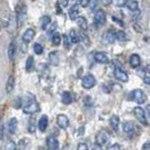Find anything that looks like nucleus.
Returning <instances> with one entry per match:
<instances>
[{
  "label": "nucleus",
  "instance_id": "nucleus-1",
  "mask_svg": "<svg viewBox=\"0 0 150 150\" xmlns=\"http://www.w3.org/2000/svg\"><path fill=\"white\" fill-rule=\"evenodd\" d=\"M16 21L17 26H21L23 25L25 20L27 19V6L25 2H19L16 7Z\"/></svg>",
  "mask_w": 150,
  "mask_h": 150
},
{
  "label": "nucleus",
  "instance_id": "nucleus-2",
  "mask_svg": "<svg viewBox=\"0 0 150 150\" xmlns=\"http://www.w3.org/2000/svg\"><path fill=\"white\" fill-rule=\"evenodd\" d=\"M22 109H23V112L28 113V115L29 113H35L39 110V105H38V102L36 101L35 98H31V100L26 102V105L23 106Z\"/></svg>",
  "mask_w": 150,
  "mask_h": 150
},
{
  "label": "nucleus",
  "instance_id": "nucleus-3",
  "mask_svg": "<svg viewBox=\"0 0 150 150\" xmlns=\"http://www.w3.org/2000/svg\"><path fill=\"white\" fill-rule=\"evenodd\" d=\"M134 116L138 121H140V123L145 125V126H148L149 122H148V119H147V115H146V111L144 108L141 107H136L134 109Z\"/></svg>",
  "mask_w": 150,
  "mask_h": 150
},
{
  "label": "nucleus",
  "instance_id": "nucleus-4",
  "mask_svg": "<svg viewBox=\"0 0 150 150\" xmlns=\"http://www.w3.org/2000/svg\"><path fill=\"white\" fill-rule=\"evenodd\" d=\"M116 32L117 30H115L113 28H110V29H108L107 31L103 33V36H102V41L105 43H113L116 41Z\"/></svg>",
  "mask_w": 150,
  "mask_h": 150
},
{
  "label": "nucleus",
  "instance_id": "nucleus-5",
  "mask_svg": "<svg viewBox=\"0 0 150 150\" xmlns=\"http://www.w3.org/2000/svg\"><path fill=\"white\" fill-rule=\"evenodd\" d=\"M96 78L92 75H87L82 78V81H81V85L85 89H91L96 86Z\"/></svg>",
  "mask_w": 150,
  "mask_h": 150
},
{
  "label": "nucleus",
  "instance_id": "nucleus-6",
  "mask_svg": "<svg viewBox=\"0 0 150 150\" xmlns=\"http://www.w3.org/2000/svg\"><path fill=\"white\" fill-rule=\"evenodd\" d=\"M93 22L97 27H100L102 25H105L106 22V13L103 10H98L95 13V17H93Z\"/></svg>",
  "mask_w": 150,
  "mask_h": 150
},
{
  "label": "nucleus",
  "instance_id": "nucleus-7",
  "mask_svg": "<svg viewBox=\"0 0 150 150\" xmlns=\"http://www.w3.org/2000/svg\"><path fill=\"white\" fill-rule=\"evenodd\" d=\"M113 75H115V77H116L119 81H121V82H127V81L129 80L128 74H127L125 70L121 69V68H119V67H116V68H115Z\"/></svg>",
  "mask_w": 150,
  "mask_h": 150
},
{
  "label": "nucleus",
  "instance_id": "nucleus-8",
  "mask_svg": "<svg viewBox=\"0 0 150 150\" xmlns=\"http://www.w3.org/2000/svg\"><path fill=\"white\" fill-rule=\"evenodd\" d=\"M10 11L8 10V8H5L4 10L0 12V27H7L9 23L10 19Z\"/></svg>",
  "mask_w": 150,
  "mask_h": 150
},
{
  "label": "nucleus",
  "instance_id": "nucleus-9",
  "mask_svg": "<svg viewBox=\"0 0 150 150\" xmlns=\"http://www.w3.org/2000/svg\"><path fill=\"white\" fill-rule=\"evenodd\" d=\"M132 99L137 103H144L147 99V96L141 89H136V90L132 91Z\"/></svg>",
  "mask_w": 150,
  "mask_h": 150
},
{
  "label": "nucleus",
  "instance_id": "nucleus-10",
  "mask_svg": "<svg viewBox=\"0 0 150 150\" xmlns=\"http://www.w3.org/2000/svg\"><path fill=\"white\" fill-rule=\"evenodd\" d=\"M93 59L96 60L98 64H108L110 61V58L106 52H102V51H98L93 54Z\"/></svg>",
  "mask_w": 150,
  "mask_h": 150
},
{
  "label": "nucleus",
  "instance_id": "nucleus-11",
  "mask_svg": "<svg viewBox=\"0 0 150 150\" xmlns=\"http://www.w3.org/2000/svg\"><path fill=\"white\" fill-rule=\"evenodd\" d=\"M57 125L61 129H67L69 127V119L66 115H58L57 116Z\"/></svg>",
  "mask_w": 150,
  "mask_h": 150
},
{
  "label": "nucleus",
  "instance_id": "nucleus-12",
  "mask_svg": "<svg viewBox=\"0 0 150 150\" xmlns=\"http://www.w3.org/2000/svg\"><path fill=\"white\" fill-rule=\"evenodd\" d=\"M36 36V31H35V29H32V28H28L26 31L23 32V35H22V41L25 43H28L32 41V39L35 38Z\"/></svg>",
  "mask_w": 150,
  "mask_h": 150
},
{
  "label": "nucleus",
  "instance_id": "nucleus-13",
  "mask_svg": "<svg viewBox=\"0 0 150 150\" xmlns=\"http://www.w3.org/2000/svg\"><path fill=\"white\" fill-rule=\"evenodd\" d=\"M123 131L127 136H129L131 138L134 134V123L131 122V121H126L123 123Z\"/></svg>",
  "mask_w": 150,
  "mask_h": 150
},
{
  "label": "nucleus",
  "instance_id": "nucleus-14",
  "mask_svg": "<svg viewBox=\"0 0 150 150\" xmlns=\"http://www.w3.org/2000/svg\"><path fill=\"white\" fill-rule=\"evenodd\" d=\"M79 12H80V7H79L78 4H76V5H74L69 9V12H68L69 18L71 20H76L79 17Z\"/></svg>",
  "mask_w": 150,
  "mask_h": 150
},
{
  "label": "nucleus",
  "instance_id": "nucleus-15",
  "mask_svg": "<svg viewBox=\"0 0 150 150\" xmlns=\"http://www.w3.org/2000/svg\"><path fill=\"white\" fill-rule=\"evenodd\" d=\"M16 51H17V43L16 40H12L10 43H9V47H8V57L11 61L15 60V57H16Z\"/></svg>",
  "mask_w": 150,
  "mask_h": 150
},
{
  "label": "nucleus",
  "instance_id": "nucleus-16",
  "mask_svg": "<svg viewBox=\"0 0 150 150\" xmlns=\"http://www.w3.org/2000/svg\"><path fill=\"white\" fill-rule=\"evenodd\" d=\"M108 141V136L105 132H102V131H100V132H98V134H96V144L99 146H103L106 145Z\"/></svg>",
  "mask_w": 150,
  "mask_h": 150
},
{
  "label": "nucleus",
  "instance_id": "nucleus-17",
  "mask_svg": "<svg viewBox=\"0 0 150 150\" xmlns=\"http://www.w3.org/2000/svg\"><path fill=\"white\" fill-rule=\"evenodd\" d=\"M129 64L132 68H138L141 64V59H140L139 54H132L129 58Z\"/></svg>",
  "mask_w": 150,
  "mask_h": 150
},
{
  "label": "nucleus",
  "instance_id": "nucleus-18",
  "mask_svg": "<svg viewBox=\"0 0 150 150\" xmlns=\"http://www.w3.org/2000/svg\"><path fill=\"white\" fill-rule=\"evenodd\" d=\"M109 122H110V126H111V128L115 132H118L119 130V123H120V119H119L118 116H116V115H113L110 117L109 119Z\"/></svg>",
  "mask_w": 150,
  "mask_h": 150
},
{
  "label": "nucleus",
  "instance_id": "nucleus-19",
  "mask_svg": "<svg viewBox=\"0 0 150 150\" xmlns=\"http://www.w3.org/2000/svg\"><path fill=\"white\" fill-rule=\"evenodd\" d=\"M47 146L50 150H58L59 149V142L54 137H49L47 138Z\"/></svg>",
  "mask_w": 150,
  "mask_h": 150
},
{
  "label": "nucleus",
  "instance_id": "nucleus-20",
  "mask_svg": "<svg viewBox=\"0 0 150 150\" xmlns=\"http://www.w3.org/2000/svg\"><path fill=\"white\" fill-rule=\"evenodd\" d=\"M47 127H48V117L46 115H43L40 117L39 121H38V128L40 131H46Z\"/></svg>",
  "mask_w": 150,
  "mask_h": 150
},
{
  "label": "nucleus",
  "instance_id": "nucleus-21",
  "mask_svg": "<svg viewBox=\"0 0 150 150\" xmlns=\"http://www.w3.org/2000/svg\"><path fill=\"white\" fill-rule=\"evenodd\" d=\"M61 101L64 105H70L71 102L74 101V97H72V93L69 92V91H64L62 95H61Z\"/></svg>",
  "mask_w": 150,
  "mask_h": 150
},
{
  "label": "nucleus",
  "instance_id": "nucleus-22",
  "mask_svg": "<svg viewBox=\"0 0 150 150\" xmlns=\"http://www.w3.org/2000/svg\"><path fill=\"white\" fill-rule=\"evenodd\" d=\"M15 76L13 75H10L9 76V78H8V80H7V83H6V92L7 93H10L11 91L13 90V88H15Z\"/></svg>",
  "mask_w": 150,
  "mask_h": 150
},
{
  "label": "nucleus",
  "instance_id": "nucleus-23",
  "mask_svg": "<svg viewBox=\"0 0 150 150\" xmlns=\"http://www.w3.org/2000/svg\"><path fill=\"white\" fill-rule=\"evenodd\" d=\"M30 140L27 139V138H22L20 139L19 144H18V149L19 150H30Z\"/></svg>",
  "mask_w": 150,
  "mask_h": 150
},
{
  "label": "nucleus",
  "instance_id": "nucleus-24",
  "mask_svg": "<svg viewBox=\"0 0 150 150\" xmlns=\"http://www.w3.org/2000/svg\"><path fill=\"white\" fill-rule=\"evenodd\" d=\"M76 21H77V25H78V27L80 28L81 30H83V31H86L87 29H88V22H87V19L85 17H78L77 19H76Z\"/></svg>",
  "mask_w": 150,
  "mask_h": 150
},
{
  "label": "nucleus",
  "instance_id": "nucleus-25",
  "mask_svg": "<svg viewBox=\"0 0 150 150\" xmlns=\"http://www.w3.org/2000/svg\"><path fill=\"white\" fill-rule=\"evenodd\" d=\"M49 62L52 64V66H57L59 64V52L57 51H52L49 54Z\"/></svg>",
  "mask_w": 150,
  "mask_h": 150
},
{
  "label": "nucleus",
  "instance_id": "nucleus-26",
  "mask_svg": "<svg viewBox=\"0 0 150 150\" xmlns=\"http://www.w3.org/2000/svg\"><path fill=\"white\" fill-rule=\"evenodd\" d=\"M68 38H69L70 43H78L79 41H80V38H79V35H78V32L76 31V30H74V29L70 31Z\"/></svg>",
  "mask_w": 150,
  "mask_h": 150
},
{
  "label": "nucleus",
  "instance_id": "nucleus-27",
  "mask_svg": "<svg viewBox=\"0 0 150 150\" xmlns=\"http://www.w3.org/2000/svg\"><path fill=\"white\" fill-rule=\"evenodd\" d=\"M17 126H18V120L16 118H11L9 120V122H8V129H9V132L10 134H15Z\"/></svg>",
  "mask_w": 150,
  "mask_h": 150
},
{
  "label": "nucleus",
  "instance_id": "nucleus-28",
  "mask_svg": "<svg viewBox=\"0 0 150 150\" xmlns=\"http://www.w3.org/2000/svg\"><path fill=\"white\" fill-rule=\"evenodd\" d=\"M50 22H51V18H50L49 16L41 17V19H40V27H41V29L46 30L47 27L50 25Z\"/></svg>",
  "mask_w": 150,
  "mask_h": 150
},
{
  "label": "nucleus",
  "instance_id": "nucleus-29",
  "mask_svg": "<svg viewBox=\"0 0 150 150\" xmlns=\"http://www.w3.org/2000/svg\"><path fill=\"white\" fill-rule=\"evenodd\" d=\"M33 68H35V60H33L32 56H29L27 61H26V70H27L28 72H31Z\"/></svg>",
  "mask_w": 150,
  "mask_h": 150
},
{
  "label": "nucleus",
  "instance_id": "nucleus-30",
  "mask_svg": "<svg viewBox=\"0 0 150 150\" xmlns=\"http://www.w3.org/2000/svg\"><path fill=\"white\" fill-rule=\"evenodd\" d=\"M126 6L131 11L138 10V1H136V0H128V1H126Z\"/></svg>",
  "mask_w": 150,
  "mask_h": 150
},
{
  "label": "nucleus",
  "instance_id": "nucleus-31",
  "mask_svg": "<svg viewBox=\"0 0 150 150\" xmlns=\"http://www.w3.org/2000/svg\"><path fill=\"white\" fill-rule=\"evenodd\" d=\"M128 36L125 31H117L116 32V41H127Z\"/></svg>",
  "mask_w": 150,
  "mask_h": 150
},
{
  "label": "nucleus",
  "instance_id": "nucleus-32",
  "mask_svg": "<svg viewBox=\"0 0 150 150\" xmlns=\"http://www.w3.org/2000/svg\"><path fill=\"white\" fill-rule=\"evenodd\" d=\"M2 150H17L16 142L12 141V140H8L2 147Z\"/></svg>",
  "mask_w": 150,
  "mask_h": 150
},
{
  "label": "nucleus",
  "instance_id": "nucleus-33",
  "mask_svg": "<svg viewBox=\"0 0 150 150\" xmlns=\"http://www.w3.org/2000/svg\"><path fill=\"white\" fill-rule=\"evenodd\" d=\"M51 41H52V45L54 46H59L60 41H61V38H60V35L58 32H54L51 35Z\"/></svg>",
  "mask_w": 150,
  "mask_h": 150
},
{
  "label": "nucleus",
  "instance_id": "nucleus-34",
  "mask_svg": "<svg viewBox=\"0 0 150 150\" xmlns=\"http://www.w3.org/2000/svg\"><path fill=\"white\" fill-rule=\"evenodd\" d=\"M33 51L36 54H41L43 52V47L40 45V43H35L33 45Z\"/></svg>",
  "mask_w": 150,
  "mask_h": 150
},
{
  "label": "nucleus",
  "instance_id": "nucleus-35",
  "mask_svg": "<svg viewBox=\"0 0 150 150\" xmlns=\"http://www.w3.org/2000/svg\"><path fill=\"white\" fill-rule=\"evenodd\" d=\"M36 130V123H35V118H31L29 120V123H28V131L29 132H35Z\"/></svg>",
  "mask_w": 150,
  "mask_h": 150
},
{
  "label": "nucleus",
  "instance_id": "nucleus-36",
  "mask_svg": "<svg viewBox=\"0 0 150 150\" xmlns=\"http://www.w3.org/2000/svg\"><path fill=\"white\" fill-rule=\"evenodd\" d=\"M77 150H89V148H88L87 144H85V142H79L78 146H77Z\"/></svg>",
  "mask_w": 150,
  "mask_h": 150
},
{
  "label": "nucleus",
  "instance_id": "nucleus-37",
  "mask_svg": "<svg viewBox=\"0 0 150 150\" xmlns=\"http://www.w3.org/2000/svg\"><path fill=\"white\" fill-rule=\"evenodd\" d=\"M64 47L66 49L70 48V41H69V38H68V36H64Z\"/></svg>",
  "mask_w": 150,
  "mask_h": 150
},
{
  "label": "nucleus",
  "instance_id": "nucleus-38",
  "mask_svg": "<svg viewBox=\"0 0 150 150\" xmlns=\"http://www.w3.org/2000/svg\"><path fill=\"white\" fill-rule=\"evenodd\" d=\"M140 16H141V11L139 10H136L134 13V16L131 17V19H132V21H134V20H138L140 18Z\"/></svg>",
  "mask_w": 150,
  "mask_h": 150
},
{
  "label": "nucleus",
  "instance_id": "nucleus-39",
  "mask_svg": "<svg viewBox=\"0 0 150 150\" xmlns=\"http://www.w3.org/2000/svg\"><path fill=\"white\" fill-rule=\"evenodd\" d=\"M68 2H69L68 0H59V1L57 2V6H58V7L60 6V7L64 8V7H67V6H68Z\"/></svg>",
  "mask_w": 150,
  "mask_h": 150
},
{
  "label": "nucleus",
  "instance_id": "nucleus-40",
  "mask_svg": "<svg viewBox=\"0 0 150 150\" xmlns=\"http://www.w3.org/2000/svg\"><path fill=\"white\" fill-rule=\"evenodd\" d=\"M79 7H87L88 5H90V1H88V0H81V1H79Z\"/></svg>",
  "mask_w": 150,
  "mask_h": 150
},
{
  "label": "nucleus",
  "instance_id": "nucleus-41",
  "mask_svg": "<svg viewBox=\"0 0 150 150\" xmlns=\"http://www.w3.org/2000/svg\"><path fill=\"white\" fill-rule=\"evenodd\" d=\"M112 20L116 22H118L119 25L121 26V27H126V25H125V22L121 20V19H119V18H116V17H112Z\"/></svg>",
  "mask_w": 150,
  "mask_h": 150
},
{
  "label": "nucleus",
  "instance_id": "nucleus-42",
  "mask_svg": "<svg viewBox=\"0 0 150 150\" xmlns=\"http://www.w3.org/2000/svg\"><path fill=\"white\" fill-rule=\"evenodd\" d=\"M57 29V22H54L52 23V26H51V28H50V30H49V35H51V33H54V30Z\"/></svg>",
  "mask_w": 150,
  "mask_h": 150
},
{
  "label": "nucleus",
  "instance_id": "nucleus-43",
  "mask_svg": "<svg viewBox=\"0 0 150 150\" xmlns=\"http://www.w3.org/2000/svg\"><path fill=\"white\" fill-rule=\"evenodd\" d=\"M107 150H120V146H119L118 144H115V145L110 146Z\"/></svg>",
  "mask_w": 150,
  "mask_h": 150
},
{
  "label": "nucleus",
  "instance_id": "nucleus-44",
  "mask_svg": "<svg viewBox=\"0 0 150 150\" xmlns=\"http://www.w3.org/2000/svg\"><path fill=\"white\" fill-rule=\"evenodd\" d=\"M144 81H145V83L147 85V86H149L150 85V78H149V71L147 72V75H146V77L144 78Z\"/></svg>",
  "mask_w": 150,
  "mask_h": 150
},
{
  "label": "nucleus",
  "instance_id": "nucleus-45",
  "mask_svg": "<svg viewBox=\"0 0 150 150\" xmlns=\"http://www.w3.org/2000/svg\"><path fill=\"white\" fill-rule=\"evenodd\" d=\"M142 150H150V142L149 141H146L144 146H142Z\"/></svg>",
  "mask_w": 150,
  "mask_h": 150
},
{
  "label": "nucleus",
  "instance_id": "nucleus-46",
  "mask_svg": "<svg viewBox=\"0 0 150 150\" xmlns=\"http://www.w3.org/2000/svg\"><path fill=\"white\" fill-rule=\"evenodd\" d=\"M92 150H102V147L99 145H97V144H95V145L92 146Z\"/></svg>",
  "mask_w": 150,
  "mask_h": 150
},
{
  "label": "nucleus",
  "instance_id": "nucleus-47",
  "mask_svg": "<svg viewBox=\"0 0 150 150\" xmlns=\"http://www.w3.org/2000/svg\"><path fill=\"white\" fill-rule=\"evenodd\" d=\"M4 137V125L0 123V139Z\"/></svg>",
  "mask_w": 150,
  "mask_h": 150
},
{
  "label": "nucleus",
  "instance_id": "nucleus-48",
  "mask_svg": "<svg viewBox=\"0 0 150 150\" xmlns=\"http://www.w3.org/2000/svg\"><path fill=\"white\" fill-rule=\"evenodd\" d=\"M98 4H99L98 1H91V5H92V7H91V9L93 10V9L96 8V5H98Z\"/></svg>",
  "mask_w": 150,
  "mask_h": 150
},
{
  "label": "nucleus",
  "instance_id": "nucleus-49",
  "mask_svg": "<svg viewBox=\"0 0 150 150\" xmlns=\"http://www.w3.org/2000/svg\"><path fill=\"white\" fill-rule=\"evenodd\" d=\"M117 5H118L119 7H123V5L126 6V1H118Z\"/></svg>",
  "mask_w": 150,
  "mask_h": 150
},
{
  "label": "nucleus",
  "instance_id": "nucleus-50",
  "mask_svg": "<svg viewBox=\"0 0 150 150\" xmlns=\"http://www.w3.org/2000/svg\"><path fill=\"white\" fill-rule=\"evenodd\" d=\"M112 1L111 0H109V1H102V4H105V5H110Z\"/></svg>",
  "mask_w": 150,
  "mask_h": 150
},
{
  "label": "nucleus",
  "instance_id": "nucleus-51",
  "mask_svg": "<svg viewBox=\"0 0 150 150\" xmlns=\"http://www.w3.org/2000/svg\"><path fill=\"white\" fill-rule=\"evenodd\" d=\"M0 121H1V116H0ZM0 123H1V122H0Z\"/></svg>",
  "mask_w": 150,
  "mask_h": 150
}]
</instances>
